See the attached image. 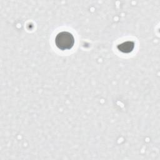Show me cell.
<instances>
[{
  "label": "cell",
  "mask_w": 160,
  "mask_h": 160,
  "mask_svg": "<svg viewBox=\"0 0 160 160\" xmlns=\"http://www.w3.org/2000/svg\"><path fill=\"white\" fill-rule=\"evenodd\" d=\"M55 44L60 50L71 49L74 44V36L69 32H60L56 36Z\"/></svg>",
  "instance_id": "cell-1"
},
{
  "label": "cell",
  "mask_w": 160,
  "mask_h": 160,
  "mask_svg": "<svg viewBox=\"0 0 160 160\" xmlns=\"http://www.w3.org/2000/svg\"><path fill=\"white\" fill-rule=\"evenodd\" d=\"M134 48V42L133 41H126L122 44L118 45V50L124 53H129L132 51Z\"/></svg>",
  "instance_id": "cell-2"
}]
</instances>
